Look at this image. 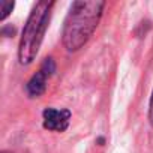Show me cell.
Returning <instances> with one entry per match:
<instances>
[{
  "label": "cell",
  "mask_w": 153,
  "mask_h": 153,
  "mask_svg": "<svg viewBox=\"0 0 153 153\" xmlns=\"http://www.w3.org/2000/svg\"><path fill=\"white\" fill-rule=\"evenodd\" d=\"M105 2L99 0H80L71 5L63 26V45L68 51L80 50L93 35L102 17Z\"/></svg>",
  "instance_id": "6da1fadb"
},
{
  "label": "cell",
  "mask_w": 153,
  "mask_h": 153,
  "mask_svg": "<svg viewBox=\"0 0 153 153\" xmlns=\"http://www.w3.org/2000/svg\"><path fill=\"white\" fill-rule=\"evenodd\" d=\"M53 6L54 2L42 0V2H38L32 9L27 23L23 29L20 47H18V60L21 65H29L35 60L39 47L42 44L45 30L48 27Z\"/></svg>",
  "instance_id": "7a4b0ae2"
},
{
  "label": "cell",
  "mask_w": 153,
  "mask_h": 153,
  "mask_svg": "<svg viewBox=\"0 0 153 153\" xmlns=\"http://www.w3.org/2000/svg\"><path fill=\"white\" fill-rule=\"evenodd\" d=\"M56 71V65L53 59H45L41 69L32 76L30 81L27 83V93L30 96H41L45 92L47 87V80L53 75Z\"/></svg>",
  "instance_id": "3957f363"
},
{
  "label": "cell",
  "mask_w": 153,
  "mask_h": 153,
  "mask_svg": "<svg viewBox=\"0 0 153 153\" xmlns=\"http://www.w3.org/2000/svg\"><path fill=\"white\" fill-rule=\"evenodd\" d=\"M44 128L48 131L63 132L69 126L71 111L69 110H56V108H45L44 113Z\"/></svg>",
  "instance_id": "277c9868"
},
{
  "label": "cell",
  "mask_w": 153,
  "mask_h": 153,
  "mask_svg": "<svg viewBox=\"0 0 153 153\" xmlns=\"http://www.w3.org/2000/svg\"><path fill=\"white\" fill-rule=\"evenodd\" d=\"M14 9V2H8V0H2L0 2V20H5Z\"/></svg>",
  "instance_id": "5b68a950"
},
{
  "label": "cell",
  "mask_w": 153,
  "mask_h": 153,
  "mask_svg": "<svg viewBox=\"0 0 153 153\" xmlns=\"http://www.w3.org/2000/svg\"><path fill=\"white\" fill-rule=\"evenodd\" d=\"M149 120H150V125L153 126V93H152V98H150V108H149Z\"/></svg>",
  "instance_id": "8992f818"
},
{
  "label": "cell",
  "mask_w": 153,
  "mask_h": 153,
  "mask_svg": "<svg viewBox=\"0 0 153 153\" xmlns=\"http://www.w3.org/2000/svg\"><path fill=\"white\" fill-rule=\"evenodd\" d=\"M2 153H12V152H6V150H3V152H2Z\"/></svg>",
  "instance_id": "52a82bcc"
}]
</instances>
